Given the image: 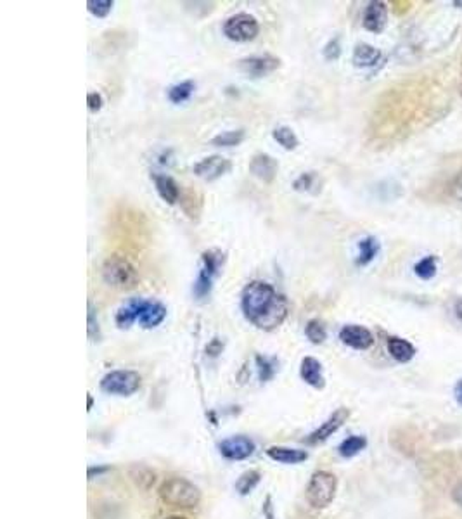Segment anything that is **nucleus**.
Instances as JSON below:
<instances>
[{
    "instance_id": "nucleus-1",
    "label": "nucleus",
    "mask_w": 462,
    "mask_h": 519,
    "mask_svg": "<svg viewBox=\"0 0 462 519\" xmlns=\"http://www.w3.org/2000/svg\"><path fill=\"white\" fill-rule=\"evenodd\" d=\"M241 309L246 321L264 331H273L290 314L287 299L272 284L253 281L243 289Z\"/></svg>"
},
{
    "instance_id": "nucleus-2",
    "label": "nucleus",
    "mask_w": 462,
    "mask_h": 519,
    "mask_svg": "<svg viewBox=\"0 0 462 519\" xmlns=\"http://www.w3.org/2000/svg\"><path fill=\"white\" fill-rule=\"evenodd\" d=\"M158 493L165 504L180 509H192L201 502V490L186 478H168L161 483Z\"/></svg>"
},
{
    "instance_id": "nucleus-3",
    "label": "nucleus",
    "mask_w": 462,
    "mask_h": 519,
    "mask_svg": "<svg viewBox=\"0 0 462 519\" xmlns=\"http://www.w3.org/2000/svg\"><path fill=\"white\" fill-rule=\"evenodd\" d=\"M338 492V478L329 471H315L305 488V499L313 509H326Z\"/></svg>"
},
{
    "instance_id": "nucleus-4",
    "label": "nucleus",
    "mask_w": 462,
    "mask_h": 519,
    "mask_svg": "<svg viewBox=\"0 0 462 519\" xmlns=\"http://www.w3.org/2000/svg\"><path fill=\"white\" fill-rule=\"evenodd\" d=\"M224 253L218 250H210L205 251L201 257V270L198 274V279L194 281V285H192V295H194L196 299L203 302L210 296L213 288V279L218 276L220 272V267L224 263Z\"/></svg>"
},
{
    "instance_id": "nucleus-5",
    "label": "nucleus",
    "mask_w": 462,
    "mask_h": 519,
    "mask_svg": "<svg viewBox=\"0 0 462 519\" xmlns=\"http://www.w3.org/2000/svg\"><path fill=\"white\" fill-rule=\"evenodd\" d=\"M102 279L104 283L116 289H132L139 281L135 267L127 258L111 257L102 265Z\"/></svg>"
},
{
    "instance_id": "nucleus-6",
    "label": "nucleus",
    "mask_w": 462,
    "mask_h": 519,
    "mask_svg": "<svg viewBox=\"0 0 462 519\" xmlns=\"http://www.w3.org/2000/svg\"><path fill=\"white\" fill-rule=\"evenodd\" d=\"M140 384H142V377L135 370H113L102 377L101 389L109 395L130 396L139 391Z\"/></svg>"
},
{
    "instance_id": "nucleus-7",
    "label": "nucleus",
    "mask_w": 462,
    "mask_h": 519,
    "mask_svg": "<svg viewBox=\"0 0 462 519\" xmlns=\"http://www.w3.org/2000/svg\"><path fill=\"white\" fill-rule=\"evenodd\" d=\"M260 32L257 18L247 13H239L229 18L224 23V35L232 42H250L257 39Z\"/></svg>"
},
{
    "instance_id": "nucleus-8",
    "label": "nucleus",
    "mask_w": 462,
    "mask_h": 519,
    "mask_svg": "<svg viewBox=\"0 0 462 519\" xmlns=\"http://www.w3.org/2000/svg\"><path fill=\"white\" fill-rule=\"evenodd\" d=\"M128 305L135 311V317L144 329L158 328L166 318V306L160 302H149V299H130Z\"/></svg>"
},
{
    "instance_id": "nucleus-9",
    "label": "nucleus",
    "mask_w": 462,
    "mask_h": 519,
    "mask_svg": "<svg viewBox=\"0 0 462 519\" xmlns=\"http://www.w3.org/2000/svg\"><path fill=\"white\" fill-rule=\"evenodd\" d=\"M280 66V59L276 55H250L238 61V69L251 78H264L276 72Z\"/></svg>"
},
{
    "instance_id": "nucleus-10",
    "label": "nucleus",
    "mask_w": 462,
    "mask_h": 519,
    "mask_svg": "<svg viewBox=\"0 0 462 519\" xmlns=\"http://www.w3.org/2000/svg\"><path fill=\"white\" fill-rule=\"evenodd\" d=\"M348 417H350L348 409H345V407L338 409L336 412H332L331 415H329L326 422H322V424H320L315 431H312L308 436H306V443L319 445V443H324V441H327L336 431H338L339 428H341L343 424H345Z\"/></svg>"
},
{
    "instance_id": "nucleus-11",
    "label": "nucleus",
    "mask_w": 462,
    "mask_h": 519,
    "mask_svg": "<svg viewBox=\"0 0 462 519\" xmlns=\"http://www.w3.org/2000/svg\"><path fill=\"white\" fill-rule=\"evenodd\" d=\"M232 163L231 159L222 158V156H208V158L201 159L199 163L194 165V173L199 177V179L206 180V182H213L217 179H220L222 175L231 172Z\"/></svg>"
},
{
    "instance_id": "nucleus-12",
    "label": "nucleus",
    "mask_w": 462,
    "mask_h": 519,
    "mask_svg": "<svg viewBox=\"0 0 462 519\" xmlns=\"http://www.w3.org/2000/svg\"><path fill=\"white\" fill-rule=\"evenodd\" d=\"M218 448H220V454L229 461H245V459L253 455L254 441L247 438V436L238 435L222 441Z\"/></svg>"
},
{
    "instance_id": "nucleus-13",
    "label": "nucleus",
    "mask_w": 462,
    "mask_h": 519,
    "mask_svg": "<svg viewBox=\"0 0 462 519\" xmlns=\"http://www.w3.org/2000/svg\"><path fill=\"white\" fill-rule=\"evenodd\" d=\"M339 339L343 344L353 348V350H369L374 344V336L364 325L348 324L343 325L339 331Z\"/></svg>"
},
{
    "instance_id": "nucleus-14",
    "label": "nucleus",
    "mask_w": 462,
    "mask_h": 519,
    "mask_svg": "<svg viewBox=\"0 0 462 519\" xmlns=\"http://www.w3.org/2000/svg\"><path fill=\"white\" fill-rule=\"evenodd\" d=\"M277 170H279V163L277 159H273L271 154L258 153L253 156L250 163V172L253 173L257 179H260L265 184H271L276 179Z\"/></svg>"
},
{
    "instance_id": "nucleus-15",
    "label": "nucleus",
    "mask_w": 462,
    "mask_h": 519,
    "mask_svg": "<svg viewBox=\"0 0 462 519\" xmlns=\"http://www.w3.org/2000/svg\"><path fill=\"white\" fill-rule=\"evenodd\" d=\"M388 23V7L384 2H371L364 13V28L367 32L381 33Z\"/></svg>"
},
{
    "instance_id": "nucleus-16",
    "label": "nucleus",
    "mask_w": 462,
    "mask_h": 519,
    "mask_svg": "<svg viewBox=\"0 0 462 519\" xmlns=\"http://www.w3.org/2000/svg\"><path fill=\"white\" fill-rule=\"evenodd\" d=\"M299 376L305 381L308 386L315 389H322L326 386V379H324L322 363L313 357H305L299 365Z\"/></svg>"
},
{
    "instance_id": "nucleus-17",
    "label": "nucleus",
    "mask_w": 462,
    "mask_h": 519,
    "mask_svg": "<svg viewBox=\"0 0 462 519\" xmlns=\"http://www.w3.org/2000/svg\"><path fill=\"white\" fill-rule=\"evenodd\" d=\"M388 351L391 357L400 363H407L416 357V346L407 339H402L398 336H390L386 339Z\"/></svg>"
},
{
    "instance_id": "nucleus-18",
    "label": "nucleus",
    "mask_w": 462,
    "mask_h": 519,
    "mask_svg": "<svg viewBox=\"0 0 462 519\" xmlns=\"http://www.w3.org/2000/svg\"><path fill=\"white\" fill-rule=\"evenodd\" d=\"M267 455L272 461L279 462V464H299V462L308 459V452L306 450L290 447H271L267 448Z\"/></svg>"
},
{
    "instance_id": "nucleus-19",
    "label": "nucleus",
    "mask_w": 462,
    "mask_h": 519,
    "mask_svg": "<svg viewBox=\"0 0 462 519\" xmlns=\"http://www.w3.org/2000/svg\"><path fill=\"white\" fill-rule=\"evenodd\" d=\"M154 185H156L158 194L161 196L165 203L168 205H175L180 198L179 184L168 175H154Z\"/></svg>"
},
{
    "instance_id": "nucleus-20",
    "label": "nucleus",
    "mask_w": 462,
    "mask_h": 519,
    "mask_svg": "<svg viewBox=\"0 0 462 519\" xmlns=\"http://www.w3.org/2000/svg\"><path fill=\"white\" fill-rule=\"evenodd\" d=\"M381 59V50L376 47L369 46V43H358L353 50V65L357 68H371V66L378 65Z\"/></svg>"
},
{
    "instance_id": "nucleus-21",
    "label": "nucleus",
    "mask_w": 462,
    "mask_h": 519,
    "mask_svg": "<svg viewBox=\"0 0 462 519\" xmlns=\"http://www.w3.org/2000/svg\"><path fill=\"white\" fill-rule=\"evenodd\" d=\"M357 248H358V255H357V260H355V263H357L358 267H365V265H369V263H371L376 257H378L379 241L376 239V237L367 236V237H364V239L358 241Z\"/></svg>"
},
{
    "instance_id": "nucleus-22",
    "label": "nucleus",
    "mask_w": 462,
    "mask_h": 519,
    "mask_svg": "<svg viewBox=\"0 0 462 519\" xmlns=\"http://www.w3.org/2000/svg\"><path fill=\"white\" fill-rule=\"evenodd\" d=\"M365 447H367V440H365V436L353 435V436H348V438L343 440L341 443H339L338 452L341 457L350 459V457H355V455L360 454Z\"/></svg>"
},
{
    "instance_id": "nucleus-23",
    "label": "nucleus",
    "mask_w": 462,
    "mask_h": 519,
    "mask_svg": "<svg viewBox=\"0 0 462 519\" xmlns=\"http://www.w3.org/2000/svg\"><path fill=\"white\" fill-rule=\"evenodd\" d=\"M260 481H261L260 471L257 469L245 471V473L238 478V481H236V492H239L241 495H250V493L258 487Z\"/></svg>"
},
{
    "instance_id": "nucleus-24",
    "label": "nucleus",
    "mask_w": 462,
    "mask_h": 519,
    "mask_svg": "<svg viewBox=\"0 0 462 519\" xmlns=\"http://www.w3.org/2000/svg\"><path fill=\"white\" fill-rule=\"evenodd\" d=\"M272 137H273V140H276L279 146H283L286 151L297 149L298 144H299V140H298L297 133H294V130L290 128V127H284V125H283V127H277L276 130H273Z\"/></svg>"
},
{
    "instance_id": "nucleus-25",
    "label": "nucleus",
    "mask_w": 462,
    "mask_h": 519,
    "mask_svg": "<svg viewBox=\"0 0 462 519\" xmlns=\"http://www.w3.org/2000/svg\"><path fill=\"white\" fill-rule=\"evenodd\" d=\"M246 132L245 130H229V132H222L218 133L212 139L213 146L218 147H232V146H239V144L245 140Z\"/></svg>"
},
{
    "instance_id": "nucleus-26",
    "label": "nucleus",
    "mask_w": 462,
    "mask_h": 519,
    "mask_svg": "<svg viewBox=\"0 0 462 519\" xmlns=\"http://www.w3.org/2000/svg\"><path fill=\"white\" fill-rule=\"evenodd\" d=\"M192 92H194V81H182V83H177L168 88V99L173 104H182L191 97Z\"/></svg>"
},
{
    "instance_id": "nucleus-27",
    "label": "nucleus",
    "mask_w": 462,
    "mask_h": 519,
    "mask_svg": "<svg viewBox=\"0 0 462 519\" xmlns=\"http://www.w3.org/2000/svg\"><path fill=\"white\" fill-rule=\"evenodd\" d=\"M305 335L310 339V343L322 344L324 341H326V337H327L326 325H324V322H320V321H317V318H313V321H310L308 324H306Z\"/></svg>"
},
{
    "instance_id": "nucleus-28",
    "label": "nucleus",
    "mask_w": 462,
    "mask_h": 519,
    "mask_svg": "<svg viewBox=\"0 0 462 519\" xmlns=\"http://www.w3.org/2000/svg\"><path fill=\"white\" fill-rule=\"evenodd\" d=\"M414 272L419 279L430 281L436 276V257H426L414 265Z\"/></svg>"
},
{
    "instance_id": "nucleus-29",
    "label": "nucleus",
    "mask_w": 462,
    "mask_h": 519,
    "mask_svg": "<svg viewBox=\"0 0 462 519\" xmlns=\"http://www.w3.org/2000/svg\"><path fill=\"white\" fill-rule=\"evenodd\" d=\"M113 0H88L87 9L92 16L95 18H106L113 9Z\"/></svg>"
},
{
    "instance_id": "nucleus-30",
    "label": "nucleus",
    "mask_w": 462,
    "mask_h": 519,
    "mask_svg": "<svg viewBox=\"0 0 462 519\" xmlns=\"http://www.w3.org/2000/svg\"><path fill=\"white\" fill-rule=\"evenodd\" d=\"M257 365H258V376H260V381H269L272 379L273 374H276V362L271 360V358H265L258 355L257 357Z\"/></svg>"
},
{
    "instance_id": "nucleus-31",
    "label": "nucleus",
    "mask_w": 462,
    "mask_h": 519,
    "mask_svg": "<svg viewBox=\"0 0 462 519\" xmlns=\"http://www.w3.org/2000/svg\"><path fill=\"white\" fill-rule=\"evenodd\" d=\"M135 321H137L135 311H134V309H132L130 305H128V303L125 306H121L120 310H118V314H116V324H118V328L128 329L132 324H134Z\"/></svg>"
},
{
    "instance_id": "nucleus-32",
    "label": "nucleus",
    "mask_w": 462,
    "mask_h": 519,
    "mask_svg": "<svg viewBox=\"0 0 462 519\" xmlns=\"http://www.w3.org/2000/svg\"><path fill=\"white\" fill-rule=\"evenodd\" d=\"M87 324H88V337H90L92 341L101 339V328H99L97 317H95V310H94V306H92L90 302H88Z\"/></svg>"
},
{
    "instance_id": "nucleus-33",
    "label": "nucleus",
    "mask_w": 462,
    "mask_h": 519,
    "mask_svg": "<svg viewBox=\"0 0 462 519\" xmlns=\"http://www.w3.org/2000/svg\"><path fill=\"white\" fill-rule=\"evenodd\" d=\"M315 180H317V175L313 172H306V173H301V175L298 177L297 180H294L293 187L294 191H299V192H308L310 189L315 185Z\"/></svg>"
},
{
    "instance_id": "nucleus-34",
    "label": "nucleus",
    "mask_w": 462,
    "mask_h": 519,
    "mask_svg": "<svg viewBox=\"0 0 462 519\" xmlns=\"http://www.w3.org/2000/svg\"><path fill=\"white\" fill-rule=\"evenodd\" d=\"M339 54H341V46H339V40L332 39L331 42H329L326 46V49H324V58H326L327 61H336V59L339 58Z\"/></svg>"
},
{
    "instance_id": "nucleus-35",
    "label": "nucleus",
    "mask_w": 462,
    "mask_h": 519,
    "mask_svg": "<svg viewBox=\"0 0 462 519\" xmlns=\"http://www.w3.org/2000/svg\"><path fill=\"white\" fill-rule=\"evenodd\" d=\"M87 104L88 109H90L92 113H97L102 107V104H104V99H102V95L99 94V92H90V94L87 95Z\"/></svg>"
},
{
    "instance_id": "nucleus-36",
    "label": "nucleus",
    "mask_w": 462,
    "mask_h": 519,
    "mask_svg": "<svg viewBox=\"0 0 462 519\" xmlns=\"http://www.w3.org/2000/svg\"><path fill=\"white\" fill-rule=\"evenodd\" d=\"M450 191H452V196L457 199V201H462V173L456 177L450 185Z\"/></svg>"
},
{
    "instance_id": "nucleus-37",
    "label": "nucleus",
    "mask_w": 462,
    "mask_h": 519,
    "mask_svg": "<svg viewBox=\"0 0 462 519\" xmlns=\"http://www.w3.org/2000/svg\"><path fill=\"white\" fill-rule=\"evenodd\" d=\"M222 348H224V344H222L220 341H218L217 337H215V339H213L212 343H210L208 346H206V353H208L210 357H217L218 353H222Z\"/></svg>"
},
{
    "instance_id": "nucleus-38",
    "label": "nucleus",
    "mask_w": 462,
    "mask_h": 519,
    "mask_svg": "<svg viewBox=\"0 0 462 519\" xmlns=\"http://www.w3.org/2000/svg\"><path fill=\"white\" fill-rule=\"evenodd\" d=\"M454 398L462 407V379L457 381L456 386H454Z\"/></svg>"
},
{
    "instance_id": "nucleus-39",
    "label": "nucleus",
    "mask_w": 462,
    "mask_h": 519,
    "mask_svg": "<svg viewBox=\"0 0 462 519\" xmlns=\"http://www.w3.org/2000/svg\"><path fill=\"white\" fill-rule=\"evenodd\" d=\"M264 514H265V518H267V519H273V513H272V499H271V497H267V499H265V504H264Z\"/></svg>"
},
{
    "instance_id": "nucleus-40",
    "label": "nucleus",
    "mask_w": 462,
    "mask_h": 519,
    "mask_svg": "<svg viewBox=\"0 0 462 519\" xmlns=\"http://www.w3.org/2000/svg\"><path fill=\"white\" fill-rule=\"evenodd\" d=\"M108 471V467H88V480H92L94 478V474H101V473H106Z\"/></svg>"
},
{
    "instance_id": "nucleus-41",
    "label": "nucleus",
    "mask_w": 462,
    "mask_h": 519,
    "mask_svg": "<svg viewBox=\"0 0 462 519\" xmlns=\"http://www.w3.org/2000/svg\"><path fill=\"white\" fill-rule=\"evenodd\" d=\"M454 311H456V317L462 321V298L457 299L456 305H454Z\"/></svg>"
},
{
    "instance_id": "nucleus-42",
    "label": "nucleus",
    "mask_w": 462,
    "mask_h": 519,
    "mask_svg": "<svg viewBox=\"0 0 462 519\" xmlns=\"http://www.w3.org/2000/svg\"><path fill=\"white\" fill-rule=\"evenodd\" d=\"M454 499H456L457 502H459L462 506V485H461V487L456 488V492H454Z\"/></svg>"
},
{
    "instance_id": "nucleus-43",
    "label": "nucleus",
    "mask_w": 462,
    "mask_h": 519,
    "mask_svg": "<svg viewBox=\"0 0 462 519\" xmlns=\"http://www.w3.org/2000/svg\"><path fill=\"white\" fill-rule=\"evenodd\" d=\"M92 403H94V400H92V396L88 395V409H92Z\"/></svg>"
},
{
    "instance_id": "nucleus-44",
    "label": "nucleus",
    "mask_w": 462,
    "mask_h": 519,
    "mask_svg": "<svg viewBox=\"0 0 462 519\" xmlns=\"http://www.w3.org/2000/svg\"><path fill=\"white\" fill-rule=\"evenodd\" d=\"M165 519H187V518H184V516H168V518H165Z\"/></svg>"
},
{
    "instance_id": "nucleus-45",
    "label": "nucleus",
    "mask_w": 462,
    "mask_h": 519,
    "mask_svg": "<svg viewBox=\"0 0 462 519\" xmlns=\"http://www.w3.org/2000/svg\"><path fill=\"white\" fill-rule=\"evenodd\" d=\"M459 92H461V95H462V75H461V80H459Z\"/></svg>"
}]
</instances>
